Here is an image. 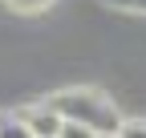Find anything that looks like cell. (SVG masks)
Returning <instances> with one entry per match:
<instances>
[{"instance_id":"cell-1","label":"cell","mask_w":146,"mask_h":138,"mask_svg":"<svg viewBox=\"0 0 146 138\" xmlns=\"http://www.w3.org/2000/svg\"><path fill=\"white\" fill-rule=\"evenodd\" d=\"M49 106H53V114H57L61 122L81 126V130L98 134V138H114L118 126H122L118 102L106 90H94V85H69V90L49 98Z\"/></svg>"},{"instance_id":"cell-2","label":"cell","mask_w":146,"mask_h":138,"mask_svg":"<svg viewBox=\"0 0 146 138\" xmlns=\"http://www.w3.org/2000/svg\"><path fill=\"white\" fill-rule=\"evenodd\" d=\"M16 118L29 126V134H33V138H57V134H61V118L53 114L49 102H36V106L16 110Z\"/></svg>"},{"instance_id":"cell-3","label":"cell","mask_w":146,"mask_h":138,"mask_svg":"<svg viewBox=\"0 0 146 138\" xmlns=\"http://www.w3.org/2000/svg\"><path fill=\"white\" fill-rule=\"evenodd\" d=\"M0 138H33V134L16 114H0Z\"/></svg>"},{"instance_id":"cell-4","label":"cell","mask_w":146,"mask_h":138,"mask_svg":"<svg viewBox=\"0 0 146 138\" xmlns=\"http://www.w3.org/2000/svg\"><path fill=\"white\" fill-rule=\"evenodd\" d=\"M4 4H8L12 12H25V16H33V12H45V8H53L57 0H4Z\"/></svg>"},{"instance_id":"cell-5","label":"cell","mask_w":146,"mask_h":138,"mask_svg":"<svg viewBox=\"0 0 146 138\" xmlns=\"http://www.w3.org/2000/svg\"><path fill=\"white\" fill-rule=\"evenodd\" d=\"M114 138H146V118H122Z\"/></svg>"},{"instance_id":"cell-6","label":"cell","mask_w":146,"mask_h":138,"mask_svg":"<svg viewBox=\"0 0 146 138\" xmlns=\"http://www.w3.org/2000/svg\"><path fill=\"white\" fill-rule=\"evenodd\" d=\"M102 4L122 8V12H138V16H146V0H102Z\"/></svg>"},{"instance_id":"cell-7","label":"cell","mask_w":146,"mask_h":138,"mask_svg":"<svg viewBox=\"0 0 146 138\" xmlns=\"http://www.w3.org/2000/svg\"><path fill=\"white\" fill-rule=\"evenodd\" d=\"M57 138H98V134H89V130H81V126H69V122H61V134Z\"/></svg>"}]
</instances>
